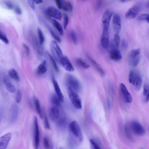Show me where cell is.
I'll use <instances>...</instances> for the list:
<instances>
[{
  "mask_svg": "<svg viewBox=\"0 0 149 149\" xmlns=\"http://www.w3.org/2000/svg\"><path fill=\"white\" fill-rule=\"evenodd\" d=\"M49 116L51 119L59 125L64 122L65 115L61 105H55L52 104L49 109Z\"/></svg>",
  "mask_w": 149,
  "mask_h": 149,
  "instance_id": "1",
  "label": "cell"
},
{
  "mask_svg": "<svg viewBox=\"0 0 149 149\" xmlns=\"http://www.w3.org/2000/svg\"><path fill=\"white\" fill-rule=\"evenodd\" d=\"M125 133L129 138H131V133L138 136H142L145 133L144 128L138 122L133 121L126 126L125 128Z\"/></svg>",
  "mask_w": 149,
  "mask_h": 149,
  "instance_id": "2",
  "label": "cell"
},
{
  "mask_svg": "<svg viewBox=\"0 0 149 149\" xmlns=\"http://www.w3.org/2000/svg\"><path fill=\"white\" fill-rule=\"evenodd\" d=\"M69 129L70 133L79 142H81L83 137L81 128L77 122L74 121L71 122L69 125Z\"/></svg>",
  "mask_w": 149,
  "mask_h": 149,
  "instance_id": "3",
  "label": "cell"
},
{
  "mask_svg": "<svg viewBox=\"0 0 149 149\" xmlns=\"http://www.w3.org/2000/svg\"><path fill=\"white\" fill-rule=\"evenodd\" d=\"M67 90L69 98L74 107L77 109H82L81 100L77 92L69 87H68Z\"/></svg>",
  "mask_w": 149,
  "mask_h": 149,
  "instance_id": "4",
  "label": "cell"
},
{
  "mask_svg": "<svg viewBox=\"0 0 149 149\" xmlns=\"http://www.w3.org/2000/svg\"><path fill=\"white\" fill-rule=\"evenodd\" d=\"M128 80L129 83L134 86L136 90L138 91L140 89L142 83V79L138 73L134 70L130 71Z\"/></svg>",
  "mask_w": 149,
  "mask_h": 149,
  "instance_id": "5",
  "label": "cell"
},
{
  "mask_svg": "<svg viewBox=\"0 0 149 149\" xmlns=\"http://www.w3.org/2000/svg\"><path fill=\"white\" fill-rule=\"evenodd\" d=\"M50 48L53 58L56 61L61 64L64 56L62 51L57 42L55 41H52L50 44Z\"/></svg>",
  "mask_w": 149,
  "mask_h": 149,
  "instance_id": "6",
  "label": "cell"
},
{
  "mask_svg": "<svg viewBox=\"0 0 149 149\" xmlns=\"http://www.w3.org/2000/svg\"><path fill=\"white\" fill-rule=\"evenodd\" d=\"M66 77L68 87L70 88L77 92L81 91V84L75 77L71 74H68Z\"/></svg>",
  "mask_w": 149,
  "mask_h": 149,
  "instance_id": "7",
  "label": "cell"
},
{
  "mask_svg": "<svg viewBox=\"0 0 149 149\" xmlns=\"http://www.w3.org/2000/svg\"><path fill=\"white\" fill-rule=\"evenodd\" d=\"M143 6V3H138L130 8L125 14L126 17L130 19H133L136 17Z\"/></svg>",
  "mask_w": 149,
  "mask_h": 149,
  "instance_id": "8",
  "label": "cell"
},
{
  "mask_svg": "<svg viewBox=\"0 0 149 149\" xmlns=\"http://www.w3.org/2000/svg\"><path fill=\"white\" fill-rule=\"evenodd\" d=\"M119 89L120 94L124 101L127 103H132L133 100L132 97L123 83L120 84Z\"/></svg>",
  "mask_w": 149,
  "mask_h": 149,
  "instance_id": "9",
  "label": "cell"
},
{
  "mask_svg": "<svg viewBox=\"0 0 149 149\" xmlns=\"http://www.w3.org/2000/svg\"><path fill=\"white\" fill-rule=\"evenodd\" d=\"M35 146L36 149L38 148L40 142V132L38 119L35 117L34 120Z\"/></svg>",
  "mask_w": 149,
  "mask_h": 149,
  "instance_id": "10",
  "label": "cell"
},
{
  "mask_svg": "<svg viewBox=\"0 0 149 149\" xmlns=\"http://www.w3.org/2000/svg\"><path fill=\"white\" fill-rule=\"evenodd\" d=\"M47 14L50 16L55 19L60 21L62 18V14L60 11L54 7H48L46 10Z\"/></svg>",
  "mask_w": 149,
  "mask_h": 149,
  "instance_id": "11",
  "label": "cell"
},
{
  "mask_svg": "<svg viewBox=\"0 0 149 149\" xmlns=\"http://www.w3.org/2000/svg\"><path fill=\"white\" fill-rule=\"evenodd\" d=\"M31 38V42L32 45L37 53L39 55L42 56L44 53L42 45L40 44L39 41L34 36H33Z\"/></svg>",
  "mask_w": 149,
  "mask_h": 149,
  "instance_id": "12",
  "label": "cell"
},
{
  "mask_svg": "<svg viewBox=\"0 0 149 149\" xmlns=\"http://www.w3.org/2000/svg\"><path fill=\"white\" fill-rule=\"evenodd\" d=\"M113 14V12L109 10H107L104 12L102 18L103 28L109 29L110 22Z\"/></svg>",
  "mask_w": 149,
  "mask_h": 149,
  "instance_id": "13",
  "label": "cell"
},
{
  "mask_svg": "<svg viewBox=\"0 0 149 149\" xmlns=\"http://www.w3.org/2000/svg\"><path fill=\"white\" fill-rule=\"evenodd\" d=\"M18 114V107L16 103H14L12 105L10 110L9 121L11 123H13L16 121Z\"/></svg>",
  "mask_w": 149,
  "mask_h": 149,
  "instance_id": "14",
  "label": "cell"
},
{
  "mask_svg": "<svg viewBox=\"0 0 149 149\" xmlns=\"http://www.w3.org/2000/svg\"><path fill=\"white\" fill-rule=\"evenodd\" d=\"M11 134L7 133L0 137V149H6L7 147L11 138Z\"/></svg>",
  "mask_w": 149,
  "mask_h": 149,
  "instance_id": "15",
  "label": "cell"
},
{
  "mask_svg": "<svg viewBox=\"0 0 149 149\" xmlns=\"http://www.w3.org/2000/svg\"><path fill=\"white\" fill-rule=\"evenodd\" d=\"M116 46L111 48L110 52V57L111 60L115 61H119L122 58V56L120 51L118 49Z\"/></svg>",
  "mask_w": 149,
  "mask_h": 149,
  "instance_id": "16",
  "label": "cell"
},
{
  "mask_svg": "<svg viewBox=\"0 0 149 149\" xmlns=\"http://www.w3.org/2000/svg\"><path fill=\"white\" fill-rule=\"evenodd\" d=\"M109 34L108 29L103 28L101 39L102 46L105 49H107L109 46Z\"/></svg>",
  "mask_w": 149,
  "mask_h": 149,
  "instance_id": "17",
  "label": "cell"
},
{
  "mask_svg": "<svg viewBox=\"0 0 149 149\" xmlns=\"http://www.w3.org/2000/svg\"><path fill=\"white\" fill-rule=\"evenodd\" d=\"M114 30L116 34H118L121 29V23L120 16L117 14L114 15L113 21Z\"/></svg>",
  "mask_w": 149,
  "mask_h": 149,
  "instance_id": "18",
  "label": "cell"
},
{
  "mask_svg": "<svg viewBox=\"0 0 149 149\" xmlns=\"http://www.w3.org/2000/svg\"><path fill=\"white\" fill-rule=\"evenodd\" d=\"M52 81L56 95H57L61 102H63L64 101V96L58 82L53 77H52Z\"/></svg>",
  "mask_w": 149,
  "mask_h": 149,
  "instance_id": "19",
  "label": "cell"
},
{
  "mask_svg": "<svg viewBox=\"0 0 149 149\" xmlns=\"http://www.w3.org/2000/svg\"><path fill=\"white\" fill-rule=\"evenodd\" d=\"M61 64L67 71L72 72L74 70V68L68 58L65 56H64L62 60Z\"/></svg>",
  "mask_w": 149,
  "mask_h": 149,
  "instance_id": "20",
  "label": "cell"
},
{
  "mask_svg": "<svg viewBox=\"0 0 149 149\" xmlns=\"http://www.w3.org/2000/svg\"><path fill=\"white\" fill-rule=\"evenodd\" d=\"M87 57L93 66L101 74V75L103 76H104L105 74V72L100 66L89 56H87Z\"/></svg>",
  "mask_w": 149,
  "mask_h": 149,
  "instance_id": "21",
  "label": "cell"
},
{
  "mask_svg": "<svg viewBox=\"0 0 149 149\" xmlns=\"http://www.w3.org/2000/svg\"><path fill=\"white\" fill-rule=\"evenodd\" d=\"M140 50L139 48L132 50L129 55V60L130 62L135 60L140 56Z\"/></svg>",
  "mask_w": 149,
  "mask_h": 149,
  "instance_id": "22",
  "label": "cell"
},
{
  "mask_svg": "<svg viewBox=\"0 0 149 149\" xmlns=\"http://www.w3.org/2000/svg\"><path fill=\"white\" fill-rule=\"evenodd\" d=\"M61 8L64 10L71 12L73 10V6L71 3L69 1H67L65 0H61Z\"/></svg>",
  "mask_w": 149,
  "mask_h": 149,
  "instance_id": "23",
  "label": "cell"
},
{
  "mask_svg": "<svg viewBox=\"0 0 149 149\" xmlns=\"http://www.w3.org/2000/svg\"><path fill=\"white\" fill-rule=\"evenodd\" d=\"M34 101L35 108L37 114H38L41 118L42 119L43 114L39 100L38 99L34 98Z\"/></svg>",
  "mask_w": 149,
  "mask_h": 149,
  "instance_id": "24",
  "label": "cell"
},
{
  "mask_svg": "<svg viewBox=\"0 0 149 149\" xmlns=\"http://www.w3.org/2000/svg\"><path fill=\"white\" fill-rule=\"evenodd\" d=\"M47 70L46 62L44 60L37 68V72L39 74H43L46 72Z\"/></svg>",
  "mask_w": 149,
  "mask_h": 149,
  "instance_id": "25",
  "label": "cell"
},
{
  "mask_svg": "<svg viewBox=\"0 0 149 149\" xmlns=\"http://www.w3.org/2000/svg\"><path fill=\"white\" fill-rule=\"evenodd\" d=\"M4 82L9 92L11 93L15 92V87L11 84L8 78H5L4 80Z\"/></svg>",
  "mask_w": 149,
  "mask_h": 149,
  "instance_id": "26",
  "label": "cell"
},
{
  "mask_svg": "<svg viewBox=\"0 0 149 149\" xmlns=\"http://www.w3.org/2000/svg\"><path fill=\"white\" fill-rule=\"evenodd\" d=\"M45 25L48 29V30L51 35L53 38L57 42L59 43H61L62 42L61 40L60 37L56 34L53 31L52 28L48 24L45 23Z\"/></svg>",
  "mask_w": 149,
  "mask_h": 149,
  "instance_id": "27",
  "label": "cell"
},
{
  "mask_svg": "<svg viewBox=\"0 0 149 149\" xmlns=\"http://www.w3.org/2000/svg\"><path fill=\"white\" fill-rule=\"evenodd\" d=\"M9 77L17 82L20 81V78L16 71L14 69H11L9 72Z\"/></svg>",
  "mask_w": 149,
  "mask_h": 149,
  "instance_id": "28",
  "label": "cell"
},
{
  "mask_svg": "<svg viewBox=\"0 0 149 149\" xmlns=\"http://www.w3.org/2000/svg\"><path fill=\"white\" fill-rule=\"evenodd\" d=\"M76 62L79 66L85 69H87L90 67L88 64L81 58H78L76 60Z\"/></svg>",
  "mask_w": 149,
  "mask_h": 149,
  "instance_id": "29",
  "label": "cell"
},
{
  "mask_svg": "<svg viewBox=\"0 0 149 149\" xmlns=\"http://www.w3.org/2000/svg\"><path fill=\"white\" fill-rule=\"evenodd\" d=\"M46 54L53 65L54 69L57 72H59V68L54 58L52 57V56L50 54L48 53H47Z\"/></svg>",
  "mask_w": 149,
  "mask_h": 149,
  "instance_id": "30",
  "label": "cell"
},
{
  "mask_svg": "<svg viewBox=\"0 0 149 149\" xmlns=\"http://www.w3.org/2000/svg\"><path fill=\"white\" fill-rule=\"evenodd\" d=\"M149 86L147 84L144 85L143 91V95L145 101L147 102L149 100Z\"/></svg>",
  "mask_w": 149,
  "mask_h": 149,
  "instance_id": "31",
  "label": "cell"
},
{
  "mask_svg": "<svg viewBox=\"0 0 149 149\" xmlns=\"http://www.w3.org/2000/svg\"><path fill=\"white\" fill-rule=\"evenodd\" d=\"M52 22L54 26L60 34L62 35L64 34L63 30L60 23L55 19L53 20Z\"/></svg>",
  "mask_w": 149,
  "mask_h": 149,
  "instance_id": "32",
  "label": "cell"
},
{
  "mask_svg": "<svg viewBox=\"0 0 149 149\" xmlns=\"http://www.w3.org/2000/svg\"><path fill=\"white\" fill-rule=\"evenodd\" d=\"M51 102L52 105H61V101L56 94L52 95L51 98Z\"/></svg>",
  "mask_w": 149,
  "mask_h": 149,
  "instance_id": "33",
  "label": "cell"
},
{
  "mask_svg": "<svg viewBox=\"0 0 149 149\" xmlns=\"http://www.w3.org/2000/svg\"><path fill=\"white\" fill-rule=\"evenodd\" d=\"M37 33H38L40 43V44L42 45L44 42L45 38L41 29L39 28L37 29Z\"/></svg>",
  "mask_w": 149,
  "mask_h": 149,
  "instance_id": "34",
  "label": "cell"
},
{
  "mask_svg": "<svg viewBox=\"0 0 149 149\" xmlns=\"http://www.w3.org/2000/svg\"><path fill=\"white\" fill-rule=\"evenodd\" d=\"M70 38L73 42L74 44H77L78 40L77 35L76 32L74 30H72L70 32Z\"/></svg>",
  "mask_w": 149,
  "mask_h": 149,
  "instance_id": "35",
  "label": "cell"
},
{
  "mask_svg": "<svg viewBox=\"0 0 149 149\" xmlns=\"http://www.w3.org/2000/svg\"><path fill=\"white\" fill-rule=\"evenodd\" d=\"M91 146L93 149H101V146L97 142L95 141V140L91 139L89 140Z\"/></svg>",
  "mask_w": 149,
  "mask_h": 149,
  "instance_id": "36",
  "label": "cell"
},
{
  "mask_svg": "<svg viewBox=\"0 0 149 149\" xmlns=\"http://www.w3.org/2000/svg\"><path fill=\"white\" fill-rule=\"evenodd\" d=\"M149 16V15L148 14H142L139 16L138 19L139 21H145L148 23Z\"/></svg>",
  "mask_w": 149,
  "mask_h": 149,
  "instance_id": "37",
  "label": "cell"
},
{
  "mask_svg": "<svg viewBox=\"0 0 149 149\" xmlns=\"http://www.w3.org/2000/svg\"><path fill=\"white\" fill-rule=\"evenodd\" d=\"M0 40H1L6 44H8L9 43V40L6 36L1 31H0Z\"/></svg>",
  "mask_w": 149,
  "mask_h": 149,
  "instance_id": "38",
  "label": "cell"
},
{
  "mask_svg": "<svg viewBox=\"0 0 149 149\" xmlns=\"http://www.w3.org/2000/svg\"><path fill=\"white\" fill-rule=\"evenodd\" d=\"M22 94L21 91L19 90L17 91L15 97V101L17 103H19L21 101Z\"/></svg>",
  "mask_w": 149,
  "mask_h": 149,
  "instance_id": "39",
  "label": "cell"
},
{
  "mask_svg": "<svg viewBox=\"0 0 149 149\" xmlns=\"http://www.w3.org/2000/svg\"><path fill=\"white\" fill-rule=\"evenodd\" d=\"M114 43L116 46L118 47L120 42V38L118 34H116L114 36Z\"/></svg>",
  "mask_w": 149,
  "mask_h": 149,
  "instance_id": "40",
  "label": "cell"
},
{
  "mask_svg": "<svg viewBox=\"0 0 149 149\" xmlns=\"http://www.w3.org/2000/svg\"><path fill=\"white\" fill-rule=\"evenodd\" d=\"M44 146L46 148L49 149L50 148V141L46 137H45L43 140Z\"/></svg>",
  "mask_w": 149,
  "mask_h": 149,
  "instance_id": "41",
  "label": "cell"
},
{
  "mask_svg": "<svg viewBox=\"0 0 149 149\" xmlns=\"http://www.w3.org/2000/svg\"><path fill=\"white\" fill-rule=\"evenodd\" d=\"M68 22V17L66 14H64V27L65 30H66L67 28Z\"/></svg>",
  "mask_w": 149,
  "mask_h": 149,
  "instance_id": "42",
  "label": "cell"
},
{
  "mask_svg": "<svg viewBox=\"0 0 149 149\" xmlns=\"http://www.w3.org/2000/svg\"><path fill=\"white\" fill-rule=\"evenodd\" d=\"M44 124L45 128L47 129H50V126L47 117L46 115H45L44 118Z\"/></svg>",
  "mask_w": 149,
  "mask_h": 149,
  "instance_id": "43",
  "label": "cell"
},
{
  "mask_svg": "<svg viewBox=\"0 0 149 149\" xmlns=\"http://www.w3.org/2000/svg\"><path fill=\"white\" fill-rule=\"evenodd\" d=\"M23 46L24 50L27 55L28 56L30 55V51L29 48L25 44H23Z\"/></svg>",
  "mask_w": 149,
  "mask_h": 149,
  "instance_id": "44",
  "label": "cell"
},
{
  "mask_svg": "<svg viewBox=\"0 0 149 149\" xmlns=\"http://www.w3.org/2000/svg\"><path fill=\"white\" fill-rule=\"evenodd\" d=\"M121 45L122 48L124 49H126L128 47V44L127 41L125 39H123L121 42Z\"/></svg>",
  "mask_w": 149,
  "mask_h": 149,
  "instance_id": "45",
  "label": "cell"
},
{
  "mask_svg": "<svg viewBox=\"0 0 149 149\" xmlns=\"http://www.w3.org/2000/svg\"><path fill=\"white\" fill-rule=\"evenodd\" d=\"M15 11L16 13L19 15H21L22 13L21 9L18 6H16L15 8Z\"/></svg>",
  "mask_w": 149,
  "mask_h": 149,
  "instance_id": "46",
  "label": "cell"
},
{
  "mask_svg": "<svg viewBox=\"0 0 149 149\" xmlns=\"http://www.w3.org/2000/svg\"><path fill=\"white\" fill-rule=\"evenodd\" d=\"M34 3L33 0H28V4L33 9H34L35 8Z\"/></svg>",
  "mask_w": 149,
  "mask_h": 149,
  "instance_id": "47",
  "label": "cell"
},
{
  "mask_svg": "<svg viewBox=\"0 0 149 149\" xmlns=\"http://www.w3.org/2000/svg\"><path fill=\"white\" fill-rule=\"evenodd\" d=\"M5 4L7 7L9 9H12L13 8V6L11 3L9 2H5Z\"/></svg>",
  "mask_w": 149,
  "mask_h": 149,
  "instance_id": "48",
  "label": "cell"
},
{
  "mask_svg": "<svg viewBox=\"0 0 149 149\" xmlns=\"http://www.w3.org/2000/svg\"><path fill=\"white\" fill-rule=\"evenodd\" d=\"M56 4L59 9H61V0H54Z\"/></svg>",
  "mask_w": 149,
  "mask_h": 149,
  "instance_id": "49",
  "label": "cell"
},
{
  "mask_svg": "<svg viewBox=\"0 0 149 149\" xmlns=\"http://www.w3.org/2000/svg\"><path fill=\"white\" fill-rule=\"evenodd\" d=\"M33 1L37 4H40L43 2V0H33Z\"/></svg>",
  "mask_w": 149,
  "mask_h": 149,
  "instance_id": "50",
  "label": "cell"
},
{
  "mask_svg": "<svg viewBox=\"0 0 149 149\" xmlns=\"http://www.w3.org/2000/svg\"><path fill=\"white\" fill-rule=\"evenodd\" d=\"M131 0H120V1L122 3H125L131 1Z\"/></svg>",
  "mask_w": 149,
  "mask_h": 149,
  "instance_id": "51",
  "label": "cell"
},
{
  "mask_svg": "<svg viewBox=\"0 0 149 149\" xmlns=\"http://www.w3.org/2000/svg\"></svg>",
  "mask_w": 149,
  "mask_h": 149,
  "instance_id": "52",
  "label": "cell"
}]
</instances>
